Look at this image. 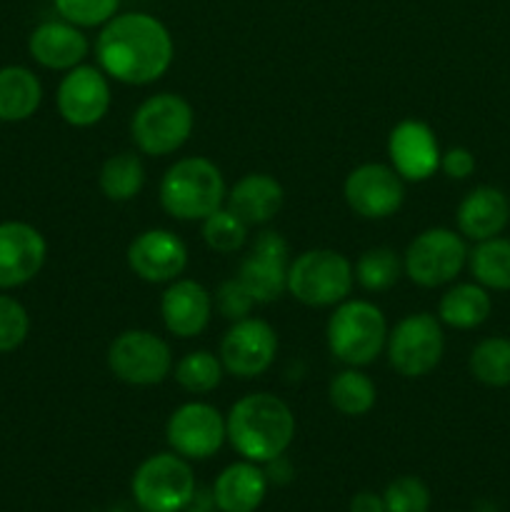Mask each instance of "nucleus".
<instances>
[{"instance_id":"5","label":"nucleus","mask_w":510,"mask_h":512,"mask_svg":"<svg viewBox=\"0 0 510 512\" xmlns=\"http://www.w3.org/2000/svg\"><path fill=\"white\" fill-rule=\"evenodd\" d=\"M353 263L340 250L313 248L290 260L288 293L308 308H335L350 298Z\"/></svg>"},{"instance_id":"24","label":"nucleus","mask_w":510,"mask_h":512,"mask_svg":"<svg viewBox=\"0 0 510 512\" xmlns=\"http://www.w3.org/2000/svg\"><path fill=\"white\" fill-rule=\"evenodd\" d=\"M43 103V83L25 65L0 68V123H23Z\"/></svg>"},{"instance_id":"7","label":"nucleus","mask_w":510,"mask_h":512,"mask_svg":"<svg viewBox=\"0 0 510 512\" xmlns=\"http://www.w3.org/2000/svg\"><path fill=\"white\" fill-rule=\"evenodd\" d=\"M130 488L143 512H183L195 498V473L178 453H158L138 465Z\"/></svg>"},{"instance_id":"28","label":"nucleus","mask_w":510,"mask_h":512,"mask_svg":"<svg viewBox=\"0 0 510 512\" xmlns=\"http://www.w3.org/2000/svg\"><path fill=\"white\" fill-rule=\"evenodd\" d=\"M468 268L475 283L488 290H510V238L480 240L468 255Z\"/></svg>"},{"instance_id":"26","label":"nucleus","mask_w":510,"mask_h":512,"mask_svg":"<svg viewBox=\"0 0 510 512\" xmlns=\"http://www.w3.org/2000/svg\"><path fill=\"white\" fill-rule=\"evenodd\" d=\"M100 193L113 203H128L138 198L145 185V165L140 155L123 150V153L110 155L103 163L98 175Z\"/></svg>"},{"instance_id":"2","label":"nucleus","mask_w":510,"mask_h":512,"mask_svg":"<svg viewBox=\"0 0 510 512\" xmlns=\"http://www.w3.org/2000/svg\"><path fill=\"white\" fill-rule=\"evenodd\" d=\"M228 440L250 463H273L283 458L295 438V415L283 398L273 393H250L235 400L225 415Z\"/></svg>"},{"instance_id":"6","label":"nucleus","mask_w":510,"mask_h":512,"mask_svg":"<svg viewBox=\"0 0 510 512\" xmlns=\"http://www.w3.org/2000/svg\"><path fill=\"white\" fill-rule=\"evenodd\" d=\"M195 128L193 105L175 93H155L135 108L130 138L150 158H165L183 148Z\"/></svg>"},{"instance_id":"32","label":"nucleus","mask_w":510,"mask_h":512,"mask_svg":"<svg viewBox=\"0 0 510 512\" xmlns=\"http://www.w3.org/2000/svg\"><path fill=\"white\" fill-rule=\"evenodd\" d=\"M200 223H203L200 233H203L205 245H208L210 250H215V253L233 255L248 243L250 225L245 223L240 215H235L228 205H223V208H218L215 213H210L208 218L200 220Z\"/></svg>"},{"instance_id":"33","label":"nucleus","mask_w":510,"mask_h":512,"mask_svg":"<svg viewBox=\"0 0 510 512\" xmlns=\"http://www.w3.org/2000/svg\"><path fill=\"white\" fill-rule=\"evenodd\" d=\"M385 512H428L430 510V490L415 475L395 478L383 493Z\"/></svg>"},{"instance_id":"10","label":"nucleus","mask_w":510,"mask_h":512,"mask_svg":"<svg viewBox=\"0 0 510 512\" xmlns=\"http://www.w3.org/2000/svg\"><path fill=\"white\" fill-rule=\"evenodd\" d=\"M173 365V350L153 330H123L108 348L110 373L135 388L160 385L173 375Z\"/></svg>"},{"instance_id":"14","label":"nucleus","mask_w":510,"mask_h":512,"mask_svg":"<svg viewBox=\"0 0 510 512\" xmlns=\"http://www.w3.org/2000/svg\"><path fill=\"white\" fill-rule=\"evenodd\" d=\"M348 208L365 220H385L403 208L405 180L393 165L363 163L348 173L343 183Z\"/></svg>"},{"instance_id":"39","label":"nucleus","mask_w":510,"mask_h":512,"mask_svg":"<svg viewBox=\"0 0 510 512\" xmlns=\"http://www.w3.org/2000/svg\"><path fill=\"white\" fill-rule=\"evenodd\" d=\"M185 512H210V510H205V508H185Z\"/></svg>"},{"instance_id":"15","label":"nucleus","mask_w":510,"mask_h":512,"mask_svg":"<svg viewBox=\"0 0 510 512\" xmlns=\"http://www.w3.org/2000/svg\"><path fill=\"white\" fill-rule=\"evenodd\" d=\"M113 93L110 78L98 65H75L63 75L55 93L60 118L73 128H90L108 115Z\"/></svg>"},{"instance_id":"27","label":"nucleus","mask_w":510,"mask_h":512,"mask_svg":"<svg viewBox=\"0 0 510 512\" xmlns=\"http://www.w3.org/2000/svg\"><path fill=\"white\" fill-rule=\"evenodd\" d=\"M328 398L338 413L348 415V418H360L375 408L378 388H375L373 378L360 368H345L330 380Z\"/></svg>"},{"instance_id":"29","label":"nucleus","mask_w":510,"mask_h":512,"mask_svg":"<svg viewBox=\"0 0 510 512\" xmlns=\"http://www.w3.org/2000/svg\"><path fill=\"white\" fill-rule=\"evenodd\" d=\"M470 375L488 388H508L510 385V338L493 335L470 350Z\"/></svg>"},{"instance_id":"25","label":"nucleus","mask_w":510,"mask_h":512,"mask_svg":"<svg viewBox=\"0 0 510 512\" xmlns=\"http://www.w3.org/2000/svg\"><path fill=\"white\" fill-rule=\"evenodd\" d=\"M493 300L480 283H455L438 303V320L455 330L480 328L490 318Z\"/></svg>"},{"instance_id":"19","label":"nucleus","mask_w":510,"mask_h":512,"mask_svg":"<svg viewBox=\"0 0 510 512\" xmlns=\"http://www.w3.org/2000/svg\"><path fill=\"white\" fill-rule=\"evenodd\" d=\"M213 295L193 278H178L168 283L160 295V318L165 330L180 340L198 338L213 318Z\"/></svg>"},{"instance_id":"11","label":"nucleus","mask_w":510,"mask_h":512,"mask_svg":"<svg viewBox=\"0 0 510 512\" xmlns=\"http://www.w3.org/2000/svg\"><path fill=\"white\" fill-rule=\"evenodd\" d=\"M278 355V333L263 318L235 320L220 340L218 358L225 373L240 380H253L268 373Z\"/></svg>"},{"instance_id":"37","label":"nucleus","mask_w":510,"mask_h":512,"mask_svg":"<svg viewBox=\"0 0 510 512\" xmlns=\"http://www.w3.org/2000/svg\"><path fill=\"white\" fill-rule=\"evenodd\" d=\"M440 170L453 180L470 178L475 173V155L463 145H455L440 155Z\"/></svg>"},{"instance_id":"12","label":"nucleus","mask_w":510,"mask_h":512,"mask_svg":"<svg viewBox=\"0 0 510 512\" xmlns=\"http://www.w3.org/2000/svg\"><path fill=\"white\" fill-rule=\"evenodd\" d=\"M165 440L170 450L185 460H208L228 440L225 415L215 405L190 400L175 408L165 423Z\"/></svg>"},{"instance_id":"17","label":"nucleus","mask_w":510,"mask_h":512,"mask_svg":"<svg viewBox=\"0 0 510 512\" xmlns=\"http://www.w3.org/2000/svg\"><path fill=\"white\" fill-rule=\"evenodd\" d=\"M48 243L35 225L23 220L0 223V290L30 283L43 270Z\"/></svg>"},{"instance_id":"30","label":"nucleus","mask_w":510,"mask_h":512,"mask_svg":"<svg viewBox=\"0 0 510 512\" xmlns=\"http://www.w3.org/2000/svg\"><path fill=\"white\" fill-rule=\"evenodd\" d=\"M355 283L368 293H385L403 275V258L388 245L370 248L355 260Z\"/></svg>"},{"instance_id":"38","label":"nucleus","mask_w":510,"mask_h":512,"mask_svg":"<svg viewBox=\"0 0 510 512\" xmlns=\"http://www.w3.org/2000/svg\"><path fill=\"white\" fill-rule=\"evenodd\" d=\"M350 512H385L383 495L358 493L353 500H350Z\"/></svg>"},{"instance_id":"13","label":"nucleus","mask_w":510,"mask_h":512,"mask_svg":"<svg viewBox=\"0 0 510 512\" xmlns=\"http://www.w3.org/2000/svg\"><path fill=\"white\" fill-rule=\"evenodd\" d=\"M288 268V240L275 230H263L255 235L248 255L240 260L238 278L250 290L255 303L268 305L288 293Z\"/></svg>"},{"instance_id":"3","label":"nucleus","mask_w":510,"mask_h":512,"mask_svg":"<svg viewBox=\"0 0 510 512\" xmlns=\"http://www.w3.org/2000/svg\"><path fill=\"white\" fill-rule=\"evenodd\" d=\"M160 205L165 213L183 223L205 220L223 208L228 198L223 170L205 155L180 158L160 178Z\"/></svg>"},{"instance_id":"8","label":"nucleus","mask_w":510,"mask_h":512,"mask_svg":"<svg viewBox=\"0 0 510 512\" xmlns=\"http://www.w3.org/2000/svg\"><path fill=\"white\" fill-rule=\"evenodd\" d=\"M390 368L403 378L433 373L445 353L443 323L433 313H410L388 330L385 343Z\"/></svg>"},{"instance_id":"34","label":"nucleus","mask_w":510,"mask_h":512,"mask_svg":"<svg viewBox=\"0 0 510 512\" xmlns=\"http://www.w3.org/2000/svg\"><path fill=\"white\" fill-rule=\"evenodd\" d=\"M53 5L60 18L78 28H100L118 13L120 0H53Z\"/></svg>"},{"instance_id":"18","label":"nucleus","mask_w":510,"mask_h":512,"mask_svg":"<svg viewBox=\"0 0 510 512\" xmlns=\"http://www.w3.org/2000/svg\"><path fill=\"white\" fill-rule=\"evenodd\" d=\"M438 138L423 120H400L388 135V158L395 173L410 183H423L440 170Z\"/></svg>"},{"instance_id":"9","label":"nucleus","mask_w":510,"mask_h":512,"mask_svg":"<svg viewBox=\"0 0 510 512\" xmlns=\"http://www.w3.org/2000/svg\"><path fill=\"white\" fill-rule=\"evenodd\" d=\"M468 255L463 235L450 228H428L410 240L403 253V273L420 288H440L463 273Z\"/></svg>"},{"instance_id":"1","label":"nucleus","mask_w":510,"mask_h":512,"mask_svg":"<svg viewBox=\"0 0 510 512\" xmlns=\"http://www.w3.org/2000/svg\"><path fill=\"white\" fill-rule=\"evenodd\" d=\"M98 68L123 85H150L175 58V43L163 20L150 13H115L95 40Z\"/></svg>"},{"instance_id":"22","label":"nucleus","mask_w":510,"mask_h":512,"mask_svg":"<svg viewBox=\"0 0 510 512\" xmlns=\"http://www.w3.org/2000/svg\"><path fill=\"white\" fill-rule=\"evenodd\" d=\"M285 203V190L273 175L268 173H248L228 190L225 205L235 215L253 225H265L280 213Z\"/></svg>"},{"instance_id":"21","label":"nucleus","mask_w":510,"mask_h":512,"mask_svg":"<svg viewBox=\"0 0 510 512\" xmlns=\"http://www.w3.org/2000/svg\"><path fill=\"white\" fill-rule=\"evenodd\" d=\"M455 223H458V233L473 243L495 238L510 223L508 195L493 185H478L460 200L455 210Z\"/></svg>"},{"instance_id":"23","label":"nucleus","mask_w":510,"mask_h":512,"mask_svg":"<svg viewBox=\"0 0 510 512\" xmlns=\"http://www.w3.org/2000/svg\"><path fill=\"white\" fill-rule=\"evenodd\" d=\"M268 493V475L258 463L240 460L228 465L213 485V500L223 512H255Z\"/></svg>"},{"instance_id":"31","label":"nucleus","mask_w":510,"mask_h":512,"mask_svg":"<svg viewBox=\"0 0 510 512\" xmlns=\"http://www.w3.org/2000/svg\"><path fill=\"white\" fill-rule=\"evenodd\" d=\"M223 363L210 350H193L185 353L178 363L173 365V378L185 393L190 395H205L213 393L220 383H223Z\"/></svg>"},{"instance_id":"35","label":"nucleus","mask_w":510,"mask_h":512,"mask_svg":"<svg viewBox=\"0 0 510 512\" xmlns=\"http://www.w3.org/2000/svg\"><path fill=\"white\" fill-rule=\"evenodd\" d=\"M30 333V315L20 300L0 293V355L13 353Z\"/></svg>"},{"instance_id":"20","label":"nucleus","mask_w":510,"mask_h":512,"mask_svg":"<svg viewBox=\"0 0 510 512\" xmlns=\"http://www.w3.org/2000/svg\"><path fill=\"white\" fill-rule=\"evenodd\" d=\"M90 43L85 38L83 28L68 23V20H45L30 33L28 53L38 65L48 70H73L75 65H83L88 58Z\"/></svg>"},{"instance_id":"4","label":"nucleus","mask_w":510,"mask_h":512,"mask_svg":"<svg viewBox=\"0 0 510 512\" xmlns=\"http://www.w3.org/2000/svg\"><path fill=\"white\" fill-rule=\"evenodd\" d=\"M325 340L335 360L348 368L375 363L388 343V320L383 310L363 298H348L335 305L325 325Z\"/></svg>"},{"instance_id":"16","label":"nucleus","mask_w":510,"mask_h":512,"mask_svg":"<svg viewBox=\"0 0 510 512\" xmlns=\"http://www.w3.org/2000/svg\"><path fill=\"white\" fill-rule=\"evenodd\" d=\"M125 258L135 278L153 285H168L188 268V245L173 230L150 228L130 240Z\"/></svg>"},{"instance_id":"36","label":"nucleus","mask_w":510,"mask_h":512,"mask_svg":"<svg viewBox=\"0 0 510 512\" xmlns=\"http://www.w3.org/2000/svg\"><path fill=\"white\" fill-rule=\"evenodd\" d=\"M213 303L215 308H218V313L223 315L225 320H230V323L248 318V315L253 313L255 305H258L238 275H235V278L223 280V283L218 285Z\"/></svg>"}]
</instances>
